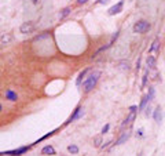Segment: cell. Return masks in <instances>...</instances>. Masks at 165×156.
Masks as SVG:
<instances>
[{
	"label": "cell",
	"mask_w": 165,
	"mask_h": 156,
	"mask_svg": "<svg viewBox=\"0 0 165 156\" xmlns=\"http://www.w3.org/2000/svg\"><path fill=\"white\" fill-rule=\"evenodd\" d=\"M99 76H100V72L99 71H95V72H92L90 76H88L87 80L82 83V88H84L85 93L91 91L95 87V84L98 83V79H99Z\"/></svg>",
	"instance_id": "6da1fadb"
},
{
	"label": "cell",
	"mask_w": 165,
	"mask_h": 156,
	"mask_svg": "<svg viewBox=\"0 0 165 156\" xmlns=\"http://www.w3.org/2000/svg\"><path fill=\"white\" fill-rule=\"evenodd\" d=\"M135 117H136V106H131V108H129V115L127 116V119L123 122L121 129H124V127H127L129 125H132V122L135 120Z\"/></svg>",
	"instance_id": "7a4b0ae2"
},
{
	"label": "cell",
	"mask_w": 165,
	"mask_h": 156,
	"mask_svg": "<svg viewBox=\"0 0 165 156\" xmlns=\"http://www.w3.org/2000/svg\"><path fill=\"white\" fill-rule=\"evenodd\" d=\"M149 29H150V24L147 21H139V22H136L134 26V31L136 33H145Z\"/></svg>",
	"instance_id": "3957f363"
},
{
	"label": "cell",
	"mask_w": 165,
	"mask_h": 156,
	"mask_svg": "<svg viewBox=\"0 0 165 156\" xmlns=\"http://www.w3.org/2000/svg\"><path fill=\"white\" fill-rule=\"evenodd\" d=\"M34 28V24L33 22H24V24L21 25V33H30L32 31H33Z\"/></svg>",
	"instance_id": "277c9868"
},
{
	"label": "cell",
	"mask_w": 165,
	"mask_h": 156,
	"mask_svg": "<svg viewBox=\"0 0 165 156\" xmlns=\"http://www.w3.org/2000/svg\"><path fill=\"white\" fill-rule=\"evenodd\" d=\"M123 4H124V2L121 0V2H118L116 6L110 7V8H109V14H110V15H114V14H118V12H121V11H123Z\"/></svg>",
	"instance_id": "5b68a950"
},
{
	"label": "cell",
	"mask_w": 165,
	"mask_h": 156,
	"mask_svg": "<svg viewBox=\"0 0 165 156\" xmlns=\"http://www.w3.org/2000/svg\"><path fill=\"white\" fill-rule=\"evenodd\" d=\"M28 148L24 146V148H20V149H15V151H7V152H2V155H12V156H20L22 155L24 152H26Z\"/></svg>",
	"instance_id": "8992f818"
},
{
	"label": "cell",
	"mask_w": 165,
	"mask_h": 156,
	"mask_svg": "<svg viewBox=\"0 0 165 156\" xmlns=\"http://www.w3.org/2000/svg\"><path fill=\"white\" fill-rule=\"evenodd\" d=\"M153 117H154V120H155L157 123H161V122H163V111H161L160 106L155 108V111H154V113H153Z\"/></svg>",
	"instance_id": "52a82bcc"
},
{
	"label": "cell",
	"mask_w": 165,
	"mask_h": 156,
	"mask_svg": "<svg viewBox=\"0 0 165 156\" xmlns=\"http://www.w3.org/2000/svg\"><path fill=\"white\" fill-rule=\"evenodd\" d=\"M81 115H82V109H81V108H77V109H76V111H74V113H73V115H72V116H70V117H69V120H68V122H66V123H72V122H73V120H76V119H78V117H80V116H81Z\"/></svg>",
	"instance_id": "ba28073f"
},
{
	"label": "cell",
	"mask_w": 165,
	"mask_h": 156,
	"mask_svg": "<svg viewBox=\"0 0 165 156\" xmlns=\"http://www.w3.org/2000/svg\"><path fill=\"white\" fill-rule=\"evenodd\" d=\"M11 35L10 33H2V46H6V44H10L11 42Z\"/></svg>",
	"instance_id": "9c48e42d"
},
{
	"label": "cell",
	"mask_w": 165,
	"mask_h": 156,
	"mask_svg": "<svg viewBox=\"0 0 165 156\" xmlns=\"http://www.w3.org/2000/svg\"><path fill=\"white\" fill-rule=\"evenodd\" d=\"M41 154L43 155H55V149H54L51 145H47L41 149Z\"/></svg>",
	"instance_id": "30bf717a"
},
{
	"label": "cell",
	"mask_w": 165,
	"mask_h": 156,
	"mask_svg": "<svg viewBox=\"0 0 165 156\" xmlns=\"http://www.w3.org/2000/svg\"><path fill=\"white\" fill-rule=\"evenodd\" d=\"M6 98H7V100H10V101H17L18 100V95H17V93H14L12 90H7V91H6Z\"/></svg>",
	"instance_id": "8fae6325"
},
{
	"label": "cell",
	"mask_w": 165,
	"mask_h": 156,
	"mask_svg": "<svg viewBox=\"0 0 165 156\" xmlns=\"http://www.w3.org/2000/svg\"><path fill=\"white\" fill-rule=\"evenodd\" d=\"M129 135H131V133H128V131H127V133H123V135L120 137L118 139H117V142H116V144H117V145H121V144H124V142H125L127 139L129 138Z\"/></svg>",
	"instance_id": "7c38bea8"
},
{
	"label": "cell",
	"mask_w": 165,
	"mask_h": 156,
	"mask_svg": "<svg viewBox=\"0 0 165 156\" xmlns=\"http://www.w3.org/2000/svg\"><path fill=\"white\" fill-rule=\"evenodd\" d=\"M146 64H147L149 68H154V66H155V58L153 55H149L147 59H146Z\"/></svg>",
	"instance_id": "4fadbf2b"
},
{
	"label": "cell",
	"mask_w": 165,
	"mask_h": 156,
	"mask_svg": "<svg viewBox=\"0 0 165 156\" xmlns=\"http://www.w3.org/2000/svg\"><path fill=\"white\" fill-rule=\"evenodd\" d=\"M158 47H160V42H158L157 39L153 42V44H151V47H150V53H154V51H157L158 50Z\"/></svg>",
	"instance_id": "5bb4252c"
},
{
	"label": "cell",
	"mask_w": 165,
	"mask_h": 156,
	"mask_svg": "<svg viewBox=\"0 0 165 156\" xmlns=\"http://www.w3.org/2000/svg\"><path fill=\"white\" fill-rule=\"evenodd\" d=\"M88 71H90V69H84V71H82V72L80 73V75H78V78H77V82H76V83H77V86H78V84H81V80H82V78H84V76L87 75V72H88Z\"/></svg>",
	"instance_id": "9a60e30c"
},
{
	"label": "cell",
	"mask_w": 165,
	"mask_h": 156,
	"mask_svg": "<svg viewBox=\"0 0 165 156\" xmlns=\"http://www.w3.org/2000/svg\"><path fill=\"white\" fill-rule=\"evenodd\" d=\"M70 7H66V8H63V10H62V12H61V14H59V17H61V18H65L66 17V15H69V14H70Z\"/></svg>",
	"instance_id": "2e32d148"
},
{
	"label": "cell",
	"mask_w": 165,
	"mask_h": 156,
	"mask_svg": "<svg viewBox=\"0 0 165 156\" xmlns=\"http://www.w3.org/2000/svg\"><path fill=\"white\" fill-rule=\"evenodd\" d=\"M154 94H155L154 88H153V87H150V88H149V94H147L149 101H153V100H154Z\"/></svg>",
	"instance_id": "e0dca14e"
},
{
	"label": "cell",
	"mask_w": 165,
	"mask_h": 156,
	"mask_svg": "<svg viewBox=\"0 0 165 156\" xmlns=\"http://www.w3.org/2000/svg\"><path fill=\"white\" fill-rule=\"evenodd\" d=\"M69 152H70V154H77L78 152V146L77 145H69Z\"/></svg>",
	"instance_id": "ac0fdd59"
},
{
	"label": "cell",
	"mask_w": 165,
	"mask_h": 156,
	"mask_svg": "<svg viewBox=\"0 0 165 156\" xmlns=\"http://www.w3.org/2000/svg\"><path fill=\"white\" fill-rule=\"evenodd\" d=\"M147 101H149V97L146 95V97L143 98V100H142V104H140V106H139V109H140V111H143V109H145V106H146V104H147Z\"/></svg>",
	"instance_id": "d6986e66"
},
{
	"label": "cell",
	"mask_w": 165,
	"mask_h": 156,
	"mask_svg": "<svg viewBox=\"0 0 165 156\" xmlns=\"http://www.w3.org/2000/svg\"><path fill=\"white\" fill-rule=\"evenodd\" d=\"M120 68H121V69H124V71H125V69H127V71H128V69H129V64L128 62H120Z\"/></svg>",
	"instance_id": "ffe728a7"
},
{
	"label": "cell",
	"mask_w": 165,
	"mask_h": 156,
	"mask_svg": "<svg viewBox=\"0 0 165 156\" xmlns=\"http://www.w3.org/2000/svg\"><path fill=\"white\" fill-rule=\"evenodd\" d=\"M107 131H109V125H106V126H105L103 129H102V134H105V133H107Z\"/></svg>",
	"instance_id": "44dd1931"
},
{
	"label": "cell",
	"mask_w": 165,
	"mask_h": 156,
	"mask_svg": "<svg viewBox=\"0 0 165 156\" xmlns=\"http://www.w3.org/2000/svg\"><path fill=\"white\" fill-rule=\"evenodd\" d=\"M99 144H100V138L98 137V138H95V145H96V146H99Z\"/></svg>",
	"instance_id": "7402d4cb"
},
{
	"label": "cell",
	"mask_w": 165,
	"mask_h": 156,
	"mask_svg": "<svg viewBox=\"0 0 165 156\" xmlns=\"http://www.w3.org/2000/svg\"><path fill=\"white\" fill-rule=\"evenodd\" d=\"M146 82H147V72L145 73V76H143V86L146 84Z\"/></svg>",
	"instance_id": "603a6c76"
},
{
	"label": "cell",
	"mask_w": 165,
	"mask_h": 156,
	"mask_svg": "<svg viewBox=\"0 0 165 156\" xmlns=\"http://www.w3.org/2000/svg\"><path fill=\"white\" fill-rule=\"evenodd\" d=\"M88 0H77V3L78 4H84V3H87Z\"/></svg>",
	"instance_id": "cb8c5ba5"
},
{
	"label": "cell",
	"mask_w": 165,
	"mask_h": 156,
	"mask_svg": "<svg viewBox=\"0 0 165 156\" xmlns=\"http://www.w3.org/2000/svg\"><path fill=\"white\" fill-rule=\"evenodd\" d=\"M107 0H99V3H106Z\"/></svg>",
	"instance_id": "d4e9b609"
}]
</instances>
